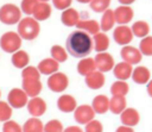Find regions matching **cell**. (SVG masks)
Segmentation results:
<instances>
[{"instance_id": "e0dca14e", "label": "cell", "mask_w": 152, "mask_h": 132, "mask_svg": "<svg viewBox=\"0 0 152 132\" xmlns=\"http://www.w3.org/2000/svg\"><path fill=\"white\" fill-rule=\"evenodd\" d=\"M132 73H133V68L132 64L127 63V62H120L118 63L114 68H113V74L118 80H122L126 81L128 77H132Z\"/></svg>"}, {"instance_id": "9a60e30c", "label": "cell", "mask_w": 152, "mask_h": 132, "mask_svg": "<svg viewBox=\"0 0 152 132\" xmlns=\"http://www.w3.org/2000/svg\"><path fill=\"white\" fill-rule=\"evenodd\" d=\"M57 107L63 113H71V112H74L76 109L77 102H76V99L72 95L64 94V95H62V96L58 98V100H57Z\"/></svg>"}, {"instance_id": "cb8c5ba5", "label": "cell", "mask_w": 152, "mask_h": 132, "mask_svg": "<svg viewBox=\"0 0 152 132\" xmlns=\"http://www.w3.org/2000/svg\"><path fill=\"white\" fill-rule=\"evenodd\" d=\"M151 73L146 67H138L132 73V78L138 84H145L150 81Z\"/></svg>"}, {"instance_id": "ab89813d", "label": "cell", "mask_w": 152, "mask_h": 132, "mask_svg": "<svg viewBox=\"0 0 152 132\" xmlns=\"http://www.w3.org/2000/svg\"><path fill=\"white\" fill-rule=\"evenodd\" d=\"M86 132H103V125L101 121L93 119L88 124H86Z\"/></svg>"}, {"instance_id": "603a6c76", "label": "cell", "mask_w": 152, "mask_h": 132, "mask_svg": "<svg viewBox=\"0 0 152 132\" xmlns=\"http://www.w3.org/2000/svg\"><path fill=\"white\" fill-rule=\"evenodd\" d=\"M91 107L94 108L95 113H97V114H104L109 109V99L106 95H96L93 99Z\"/></svg>"}, {"instance_id": "b9f144b4", "label": "cell", "mask_w": 152, "mask_h": 132, "mask_svg": "<svg viewBox=\"0 0 152 132\" xmlns=\"http://www.w3.org/2000/svg\"><path fill=\"white\" fill-rule=\"evenodd\" d=\"M115 132H134V130L131 127V126H126V125H122V126H119Z\"/></svg>"}, {"instance_id": "7a4b0ae2", "label": "cell", "mask_w": 152, "mask_h": 132, "mask_svg": "<svg viewBox=\"0 0 152 132\" xmlns=\"http://www.w3.org/2000/svg\"><path fill=\"white\" fill-rule=\"evenodd\" d=\"M40 31V26L37 19L26 17L24 19H20L18 23V33L20 34L21 38L26 40H32L38 37Z\"/></svg>"}, {"instance_id": "e575fe53", "label": "cell", "mask_w": 152, "mask_h": 132, "mask_svg": "<svg viewBox=\"0 0 152 132\" xmlns=\"http://www.w3.org/2000/svg\"><path fill=\"white\" fill-rule=\"evenodd\" d=\"M63 131H64L63 124L57 119L49 120L44 125V132H63Z\"/></svg>"}, {"instance_id": "30bf717a", "label": "cell", "mask_w": 152, "mask_h": 132, "mask_svg": "<svg viewBox=\"0 0 152 132\" xmlns=\"http://www.w3.org/2000/svg\"><path fill=\"white\" fill-rule=\"evenodd\" d=\"M120 55H121V58L129 63V64H138L140 61H141V57H142V54L139 49L134 48V46H131V45H125L121 51H120Z\"/></svg>"}, {"instance_id": "d4e9b609", "label": "cell", "mask_w": 152, "mask_h": 132, "mask_svg": "<svg viewBox=\"0 0 152 132\" xmlns=\"http://www.w3.org/2000/svg\"><path fill=\"white\" fill-rule=\"evenodd\" d=\"M11 62H12V64H13L15 68L24 69L25 67H27V64H28V62H30V57H28V55H27L26 51H24V50H18V51H15V52L12 55Z\"/></svg>"}, {"instance_id": "8d00e7d4", "label": "cell", "mask_w": 152, "mask_h": 132, "mask_svg": "<svg viewBox=\"0 0 152 132\" xmlns=\"http://www.w3.org/2000/svg\"><path fill=\"white\" fill-rule=\"evenodd\" d=\"M21 77L24 78H40V71L36 67H25L21 71Z\"/></svg>"}, {"instance_id": "f1b7e54d", "label": "cell", "mask_w": 152, "mask_h": 132, "mask_svg": "<svg viewBox=\"0 0 152 132\" xmlns=\"http://www.w3.org/2000/svg\"><path fill=\"white\" fill-rule=\"evenodd\" d=\"M115 23H116V21H115V17H114V11H112V10H106V11L103 12V14H102V18H101V24H100L101 30H102L103 32L109 31V30L114 26Z\"/></svg>"}, {"instance_id": "277c9868", "label": "cell", "mask_w": 152, "mask_h": 132, "mask_svg": "<svg viewBox=\"0 0 152 132\" xmlns=\"http://www.w3.org/2000/svg\"><path fill=\"white\" fill-rule=\"evenodd\" d=\"M21 19V11L13 4H5L0 7V21L6 25H14Z\"/></svg>"}, {"instance_id": "f35d334b", "label": "cell", "mask_w": 152, "mask_h": 132, "mask_svg": "<svg viewBox=\"0 0 152 132\" xmlns=\"http://www.w3.org/2000/svg\"><path fill=\"white\" fill-rule=\"evenodd\" d=\"M2 132H23V127L14 120H7L4 122Z\"/></svg>"}, {"instance_id": "4fadbf2b", "label": "cell", "mask_w": 152, "mask_h": 132, "mask_svg": "<svg viewBox=\"0 0 152 132\" xmlns=\"http://www.w3.org/2000/svg\"><path fill=\"white\" fill-rule=\"evenodd\" d=\"M21 87L28 96L34 98V96H38L39 93L42 92L43 84L39 78H24L21 82Z\"/></svg>"}, {"instance_id": "d6986e66", "label": "cell", "mask_w": 152, "mask_h": 132, "mask_svg": "<svg viewBox=\"0 0 152 132\" xmlns=\"http://www.w3.org/2000/svg\"><path fill=\"white\" fill-rule=\"evenodd\" d=\"M33 18L37 19L38 21H43V20H46L50 15H51V6L48 4V2H44V1H39L34 10H33Z\"/></svg>"}, {"instance_id": "ac0fdd59", "label": "cell", "mask_w": 152, "mask_h": 132, "mask_svg": "<svg viewBox=\"0 0 152 132\" xmlns=\"http://www.w3.org/2000/svg\"><path fill=\"white\" fill-rule=\"evenodd\" d=\"M37 68L40 71V74H43V75H51V74L58 71L59 63L55 58H52V57L51 58H45V59L39 62Z\"/></svg>"}, {"instance_id": "5bb4252c", "label": "cell", "mask_w": 152, "mask_h": 132, "mask_svg": "<svg viewBox=\"0 0 152 132\" xmlns=\"http://www.w3.org/2000/svg\"><path fill=\"white\" fill-rule=\"evenodd\" d=\"M133 10L128 6V5H122L119 6L118 8H115L114 11V17H115V21L120 25H125L127 23H129L133 19Z\"/></svg>"}, {"instance_id": "ee69618b", "label": "cell", "mask_w": 152, "mask_h": 132, "mask_svg": "<svg viewBox=\"0 0 152 132\" xmlns=\"http://www.w3.org/2000/svg\"><path fill=\"white\" fill-rule=\"evenodd\" d=\"M146 90H147V94L152 98V80H150V81H148L147 87H146Z\"/></svg>"}, {"instance_id": "484cf974", "label": "cell", "mask_w": 152, "mask_h": 132, "mask_svg": "<svg viewBox=\"0 0 152 132\" xmlns=\"http://www.w3.org/2000/svg\"><path fill=\"white\" fill-rule=\"evenodd\" d=\"M93 42H94V50H96L97 52H103L109 46V38L103 32H97L96 34H94Z\"/></svg>"}, {"instance_id": "7dc6e473", "label": "cell", "mask_w": 152, "mask_h": 132, "mask_svg": "<svg viewBox=\"0 0 152 132\" xmlns=\"http://www.w3.org/2000/svg\"><path fill=\"white\" fill-rule=\"evenodd\" d=\"M39 1H44V2H46V1H49V0H39Z\"/></svg>"}, {"instance_id": "3957f363", "label": "cell", "mask_w": 152, "mask_h": 132, "mask_svg": "<svg viewBox=\"0 0 152 132\" xmlns=\"http://www.w3.org/2000/svg\"><path fill=\"white\" fill-rule=\"evenodd\" d=\"M0 46L5 52L14 54L21 46V37L19 33L8 31L5 32L0 38Z\"/></svg>"}, {"instance_id": "ffe728a7", "label": "cell", "mask_w": 152, "mask_h": 132, "mask_svg": "<svg viewBox=\"0 0 152 132\" xmlns=\"http://www.w3.org/2000/svg\"><path fill=\"white\" fill-rule=\"evenodd\" d=\"M61 21L65 25V26H76L77 23L80 21V14L75 8H66L62 12L61 15Z\"/></svg>"}, {"instance_id": "d6a6232c", "label": "cell", "mask_w": 152, "mask_h": 132, "mask_svg": "<svg viewBox=\"0 0 152 132\" xmlns=\"http://www.w3.org/2000/svg\"><path fill=\"white\" fill-rule=\"evenodd\" d=\"M139 50L145 56H152V36H146L141 39Z\"/></svg>"}, {"instance_id": "c3c4849f", "label": "cell", "mask_w": 152, "mask_h": 132, "mask_svg": "<svg viewBox=\"0 0 152 132\" xmlns=\"http://www.w3.org/2000/svg\"><path fill=\"white\" fill-rule=\"evenodd\" d=\"M0 96H1V92H0Z\"/></svg>"}, {"instance_id": "74e56055", "label": "cell", "mask_w": 152, "mask_h": 132, "mask_svg": "<svg viewBox=\"0 0 152 132\" xmlns=\"http://www.w3.org/2000/svg\"><path fill=\"white\" fill-rule=\"evenodd\" d=\"M38 2H39V0H21V5H20L21 11L25 14L30 15V14L33 13V10H34V7Z\"/></svg>"}, {"instance_id": "bcb514c9", "label": "cell", "mask_w": 152, "mask_h": 132, "mask_svg": "<svg viewBox=\"0 0 152 132\" xmlns=\"http://www.w3.org/2000/svg\"><path fill=\"white\" fill-rule=\"evenodd\" d=\"M78 2H82V4H88V2H90L91 0H77Z\"/></svg>"}, {"instance_id": "52a82bcc", "label": "cell", "mask_w": 152, "mask_h": 132, "mask_svg": "<svg viewBox=\"0 0 152 132\" xmlns=\"http://www.w3.org/2000/svg\"><path fill=\"white\" fill-rule=\"evenodd\" d=\"M95 117V111L91 106L89 105H82L77 106L76 109L74 111V118L77 124L80 125H86L89 121H91Z\"/></svg>"}, {"instance_id": "4316f807", "label": "cell", "mask_w": 152, "mask_h": 132, "mask_svg": "<svg viewBox=\"0 0 152 132\" xmlns=\"http://www.w3.org/2000/svg\"><path fill=\"white\" fill-rule=\"evenodd\" d=\"M23 132H44V125L38 117H32L25 121Z\"/></svg>"}, {"instance_id": "83f0119b", "label": "cell", "mask_w": 152, "mask_h": 132, "mask_svg": "<svg viewBox=\"0 0 152 132\" xmlns=\"http://www.w3.org/2000/svg\"><path fill=\"white\" fill-rule=\"evenodd\" d=\"M95 69H96V63H95V59L93 58H83L77 63V73L82 76L88 75Z\"/></svg>"}, {"instance_id": "44dd1931", "label": "cell", "mask_w": 152, "mask_h": 132, "mask_svg": "<svg viewBox=\"0 0 152 132\" xmlns=\"http://www.w3.org/2000/svg\"><path fill=\"white\" fill-rule=\"evenodd\" d=\"M126 98L125 96H119V95H113V98L109 100V111L113 114H121L127 107Z\"/></svg>"}, {"instance_id": "d590c367", "label": "cell", "mask_w": 152, "mask_h": 132, "mask_svg": "<svg viewBox=\"0 0 152 132\" xmlns=\"http://www.w3.org/2000/svg\"><path fill=\"white\" fill-rule=\"evenodd\" d=\"M90 8L94 12H104L106 10H108L109 5H110V0H91L90 2Z\"/></svg>"}, {"instance_id": "ba28073f", "label": "cell", "mask_w": 152, "mask_h": 132, "mask_svg": "<svg viewBox=\"0 0 152 132\" xmlns=\"http://www.w3.org/2000/svg\"><path fill=\"white\" fill-rule=\"evenodd\" d=\"M133 32L132 29L126 26V25H120L118 26L114 32H113V38L115 40L116 44L119 45H127L131 43V40L133 39Z\"/></svg>"}, {"instance_id": "2e32d148", "label": "cell", "mask_w": 152, "mask_h": 132, "mask_svg": "<svg viewBox=\"0 0 152 132\" xmlns=\"http://www.w3.org/2000/svg\"><path fill=\"white\" fill-rule=\"evenodd\" d=\"M120 120H121L122 125L133 127V126H135V125L139 124V121H140V114H139V112L135 108L128 107V108H126L120 114Z\"/></svg>"}, {"instance_id": "8fae6325", "label": "cell", "mask_w": 152, "mask_h": 132, "mask_svg": "<svg viewBox=\"0 0 152 132\" xmlns=\"http://www.w3.org/2000/svg\"><path fill=\"white\" fill-rule=\"evenodd\" d=\"M26 106L28 113L32 117H40L46 112V102L39 96H34L31 100H28Z\"/></svg>"}, {"instance_id": "5b68a950", "label": "cell", "mask_w": 152, "mask_h": 132, "mask_svg": "<svg viewBox=\"0 0 152 132\" xmlns=\"http://www.w3.org/2000/svg\"><path fill=\"white\" fill-rule=\"evenodd\" d=\"M69 84V80L68 76L63 73H53L50 75V77L48 78V87L50 90H52L53 93H62L66 89Z\"/></svg>"}, {"instance_id": "1f68e13d", "label": "cell", "mask_w": 152, "mask_h": 132, "mask_svg": "<svg viewBox=\"0 0 152 132\" xmlns=\"http://www.w3.org/2000/svg\"><path fill=\"white\" fill-rule=\"evenodd\" d=\"M50 52H51V57L55 58L58 63H63L68 58V54H66L65 49L62 48L61 45H52Z\"/></svg>"}, {"instance_id": "836d02e7", "label": "cell", "mask_w": 152, "mask_h": 132, "mask_svg": "<svg viewBox=\"0 0 152 132\" xmlns=\"http://www.w3.org/2000/svg\"><path fill=\"white\" fill-rule=\"evenodd\" d=\"M12 117V106L8 102L0 101V121H7Z\"/></svg>"}, {"instance_id": "7402d4cb", "label": "cell", "mask_w": 152, "mask_h": 132, "mask_svg": "<svg viewBox=\"0 0 152 132\" xmlns=\"http://www.w3.org/2000/svg\"><path fill=\"white\" fill-rule=\"evenodd\" d=\"M76 27L78 30H83V31L88 32L89 34H96L97 32H100V29H101L100 24L94 19H86V20L80 19Z\"/></svg>"}, {"instance_id": "4dcf8cb0", "label": "cell", "mask_w": 152, "mask_h": 132, "mask_svg": "<svg viewBox=\"0 0 152 132\" xmlns=\"http://www.w3.org/2000/svg\"><path fill=\"white\" fill-rule=\"evenodd\" d=\"M129 92V86L126 83V81L118 80L115 81L112 87H110V93L112 95H119V96H125Z\"/></svg>"}, {"instance_id": "7c38bea8", "label": "cell", "mask_w": 152, "mask_h": 132, "mask_svg": "<svg viewBox=\"0 0 152 132\" xmlns=\"http://www.w3.org/2000/svg\"><path fill=\"white\" fill-rule=\"evenodd\" d=\"M104 75L102 71L100 70H94L91 73H89L88 75H86L84 82L87 84V87H89L90 89H100L103 87L104 84Z\"/></svg>"}, {"instance_id": "60d3db41", "label": "cell", "mask_w": 152, "mask_h": 132, "mask_svg": "<svg viewBox=\"0 0 152 132\" xmlns=\"http://www.w3.org/2000/svg\"><path fill=\"white\" fill-rule=\"evenodd\" d=\"M71 2H72V0H52L53 6L57 10H62V11L69 8L70 5H71Z\"/></svg>"}, {"instance_id": "7bdbcfd3", "label": "cell", "mask_w": 152, "mask_h": 132, "mask_svg": "<svg viewBox=\"0 0 152 132\" xmlns=\"http://www.w3.org/2000/svg\"><path fill=\"white\" fill-rule=\"evenodd\" d=\"M63 132H83V130L78 126H69V127L64 128Z\"/></svg>"}, {"instance_id": "8992f818", "label": "cell", "mask_w": 152, "mask_h": 132, "mask_svg": "<svg viewBox=\"0 0 152 132\" xmlns=\"http://www.w3.org/2000/svg\"><path fill=\"white\" fill-rule=\"evenodd\" d=\"M7 102L12 106V108L19 109L27 105L28 102V95L24 89L20 88H13L10 90L7 95Z\"/></svg>"}, {"instance_id": "f546056e", "label": "cell", "mask_w": 152, "mask_h": 132, "mask_svg": "<svg viewBox=\"0 0 152 132\" xmlns=\"http://www.w3.org/2000/svg\"><path fill=\"white\" fill-rule=\"evenodd\" d=\"M131 29H132L133 34L137 36V37H140V38L146 37V36L148 34V32H150V26H148V24H147L146 21H144V20H138V21H135V23L132 25Z\"/></svg>"}, {"instance_id": "f6af8a7d", "label": "cell", "mask_w": 152, "mask_h": 132, "mask_svg": "<svg viewBox=\"0 0 152 132\" xmlns=\"http://www.w3.org/2000/svg\"><path fill=\"white\" fill-rule=\"evenodd\" d=\"M135 0H119V2H121L122 5H131L133 4Z\"/></svg>"}, {"instance_id": "9c48e42d", "label": "cell", "mask_w": 152, "mask_h": 132, "mask_svg": "<svg viewBox=\"0 0 152 132\" xmlns=\"http://www.w3.org/2000/svg\"><path fill=\"white\" fill-rule=\"evenodd\" d=\"M94 59L96 63V69L102 73H107L114 68V58L110 54H108L106 51L97 52V55L95 56Z\"/></svg>"}, {"instance_id": "6da1fadb", "label": "cell", "mask_w": 152, "mask_h": 132, "mask_svg": "<svg viewBox=\"0 0 152 132\" xmlns=\"http://www.w3.org/2000/svg\"><path fill=\"white\" fill-rule=\"evenodd\" d=\"M65 48L71 56L83 58L94 50V42L88 32L83 30H76L68 36Z\"/></svg>"}]
</instances>
